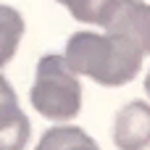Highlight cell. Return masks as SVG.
<instances>
[{"mask_svg": "<svg viewBox=\"0 0 150 150\" xmlns=\"http://www.w3.org/2000/svg\"><path fill=\"white\" fill-rule=\"evenodd\" d=\"M11 105H18V98H16L11 82L0 74V111H3V108H11Z\"/></svg>", "mask_w": 150, "mask_h": 150, "instance_id": "obj_9", "label": "cell"}, {"mask_svg": "<svg viewBox=\"0 0 150 150\" xmlns=\"http://www.w3.org/2000/svg\"><path fill=\"white\" fill-rule=\"evenodd\" d=\"M24 32H26L24 16L11 5H0V69L8 66L11 58L16 55Z\"/></svg>", "mask_w": 150, "mask_h": 150, "instance_id": "obj_7", "label": "cell"}, {"mask_svg": "<svg viewBox=\"0 0 150 150\" xmlns=\"http://www.w3.org/2000/svg\"><path fill=\"white\" fill-rule=\"evenodd\" d=\"M113 142L119 150L150 148V105L145 100L127 103L113 121Z\"/></svg>", "mask_w": 150, "mask_h": 150, "instance_id": "obj_4", "label": "cell"}, {"mask_svg": "<svg viewBox=\"0 0 150 150\" xmlns=\"http://www.w3.org/2000/svg\"><path fill=\"white\" fill-rule=\"evenodd\" d=\"M29 100H32V108L47 121L66 124V121L76 119L82 111L79 74L66 63L63 55L40 58Z\"/></svg>", "mask_w": 150, "mask_h": 150, "instance_id": "obj_2", "label": "cell"}, {"mask_svg": "<svg viewBox=\"0 0 150 150\" xmlns=\"http://www.w3.org/2000/svg\"><path fill=\"white\" fill-rule=\"evenodd\" d=\"M63 58L79 76L103 87H121L140 74L145 53L111 32H76L66 42Z\"/></svg>", "mask_w": 150, "mask_h": 150, "instance_id": "obj_1", "label": "cell"}, {"mask_svg": "<svg viewBox=\"0 0 150 150\" xmlns=\"http://www.w3.org/2000/svg\"><path fill=\"white\" fill-rule=\"evenodd\" d=\"M103 32L119 34L134 42L145 55H150V5L142 0H113L105 18L100 21Z\"/></svg>", "mask_w": 150, "mask_h": 150, "instance_id": "obj_3", "label": "cell"}, {"mask_svg": "<svg viewBox=\"0 0 150 150\" xmlns=\"http://www.w3.org/2000/svg\"><path fill=\"white\" fill-rule=\"evenodd\" d=\"M76 21L82 24H92L100 26V21L105 18L108 8L113 5V0H58Z\"/></svg>", "mask_w": 150, "mask_h": 150, "instance_id": "obj_8", "label": "cell"}, {"mask_svg": "<svg viewBox=\"0 0 150 150\" xmlns=\"http://www.w3.org/2000/svg\"><path fill=\"white\" fill-rule=\"evenodd\" d=\"M29 132V119L18 105L0 111V150H26Z\"/></svg>", "mask_w": 150, "mask_h": 150, "instance_id": "obj_6", "label": "cell"}, {"mask_svg": "<svg viewBox=\"0 0 150 150\" xmlns=\"http://www.w3.org/2000/svg\"><path fill=\"white\" fill-rule=\"evenodd\" d=\"M34 150H100V148L84 129L71 127V124H58L40 137Z\"/></svg>", "mask_w": 150, "mask_h": 150, "instance_id": "obj_5", "label": "cell"}, {"mask_svg": "<svg viewBox=\"0 0 150 150\" xmlns=\"http://www.w3.org/2000/svg\"><path fill=\"white\" fill-rule=\"evenodd\" d=\"M145 92H148V98H150V71H148V76H145Z\"/></svg>", "mask_w": 150, "mask_h": 150, "instance_id": "obj_10", "label": "cell"}]
</instances>
